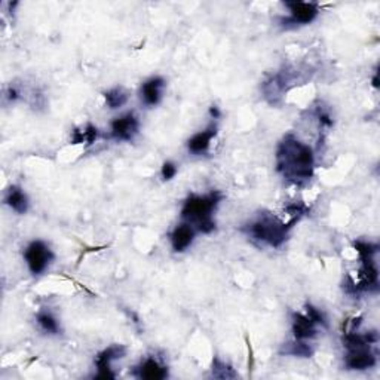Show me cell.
<instances>
[{"label":"cell","instance_id":"1","mask_svg":"<svg viewBox=\"0 0 380 380\" xmlns=\"http://www.w3.org/2000/svg\"><path fill=\"white\" fill-rule=\"evenodd\" d=\"M275 165L290 183H308L314 177L315 153L309 144L300 141L295 134H287L276 146Z\"/></svg>","mask_w":380,"mask_h":380},{"label":"cell","instance_id":"2","mask_svg":"<svg viewBox=\"0 0 380 380\" xmlns=\"http://www.w3.org/2000/svg\"><path fill=\"white\" fill-rule=\"evenodd\" d=\"M225 195L218 190H211L208 194H192L189 195L180 211L182 222L192 225L196 232L203 233V235H210L217 227L214 220V213L220 206Z\"/></svg>","mask_w":380,"mask_h":380},{"label":"cell","instance_id":"3","mask_svg":"<svg viewBox=\"0 0 380 380\" xmlns=\"http://www.w3.org/2000/svg\"><path fill=\"white\" fill-rule=\"evenodd\" d=\"M295 225L296 222L285 223L273 214L263 213L242 226L241 230L254 244L266 245L271 248H281L287 242L290 230L293 229Z\"/></svg>","mask_w":380,"mask_h":380},{"label":"cell","instance_id":"4","mask_svg":"<svg viewBox=\"0 0 380 380\" xmlns=\"http://www.w3.org/2000/svg\"><path fill=\"white\" fill-rule=\"evenodd\" d=\"M23 256L28 271H30V273L35 276H40L45 273L55 259V254L51 250V247L42 239H35L28 244Z\"/></svg>","mask_w":380,"mask_h":380},{"label":"cell","instance_id":"5","mask_svg":"<svg viewBox=\"0 0 380 380\" xmlns=\"http://www.w3.org/2000/svg\"><path fill=\"white\" fill-rule=\"evenodd\" d=\"M284 6L288 9L287 17H280V24L284 28L308 25L318 18L321 12L319 5L315 2H300V0H295V2H284Z\"/></svg>","mask_w":380,"mask_h":380},{"label":"cell","instance_id":"6","mask_svg":"<svg viewBox=\"0 0 380 380\" xmlns=\"http://www.w3.org/2000/svg\"><path fill=\"white\" fill-rule=\"evenodd\" d=\"M140 133V119L134 112L124 113L110 122L109 137L116 141H133Z\"/></svg>","mask_w":380,"mask_h":380},{"label":"cell","instance_id":"7","mask_svg":"<svg viewBox=\"0 0 380 380\" xmlns=\"http://www.w3.org/2000/svg\"><path fill=\"white\" fill-rule=\"evenodd\" d=\"M128 352L126 346L124 345H110L109 348L103 349L101 352L95 357V367H97V379H114L116 374L113 373L112 365L114 361L125 358Z\"/></svg>","mask_w":380,"mask_h":380},{"label":"cell","instance_id":"8","mask_svg":"<svg viewBox=\"0 0 380 380\" xmlns=\"http://www.w3.org/2000/svg\"><path fill=\"white\" fill-rule=\"evenodd\" d=\"M319 324L306 314V312H293L291 314V331H293V339L308 342L319 334ZM323 328V327H321Z\"/></svg>","mask_w":380,"mask_h":380},{"label":"cell","instance_id":"9","mask_svg":"<svg viewBox=\"0 0 380 380\" xmlns=\"http://www.w3.org/2000/svg\"><path fill=\"white\" fill-rule=\"evenodd\" d=\"M167 88V81L162 76H152L144 81L140 88L141 103L148 107L158 106L164 98V91Z\"/></svg>","mask_w":380,"mask_h":380},{"label":"cell","instance_id":"10","mask_svg":"<svg viewBox=\"0 0 380 380\" xmlns=\"http://www.w3.org/2000/svg\"><path fill=\"white\" fill-rule=\"evenodd\" d=\"M196 229L186 222L175 226L170 233V242L174 253H184L187 251L196 238Z\"/></svg>","mask_w":380,"mask_h":380},{"label":"cell","instance_id":"11","mask_svg":"<svg viewBox=\"0 0 380 380\" xmlns=\"http://www.w3.org/2000/svg\"><path fill=\"white\" fill-rule=\"evenodd\" d=\"M133 376L144 380H164L170 376V373L164 362H160L156 357H148L136 365Z\"/></svg>","mask_w":380,"mask_h":380},{"label":"cell","instance_id":"12","mask_svg":"<svg viewBox=\"0 0 380 380\" xmlns=\"http://www.w3.org/2000/svg\"><path fill=\"white\" fill-rule=\"evenodd\" d=\"M217 133H218L217 124L213 122L203 131H199V133L194 134L186 143L189 153H192L195 156H202V155L208 153L213 140L217 137Z\"/></svg>","mask_w":380,"mask_h":380},{"label":"cell","instance_id":"13","mask_svg":"<svg viewBox=\"0 0 380 380\" xmlns=\"http://www.w3.org/2000/svg\"><path fill=\"white\" fill-rule=\"evenodd\" d=\"M4 203L6 207H9L13 213H17L20 215L25 214L30 208V199H28L27 194L24 192V189L11 184L4 194Z\"/></svg>","mask_w":380,"mask_h":380},{"label":"cell","instance_id":"14","mask_svg":"<svg viewBox=\"0 0 380 380\" xmlns=\"http://www.w3.org/2000/svg\"><path fill=\"white\" fill-rule=\"evenodd\" d=\"M36 324L45 334L58 336L61 333L60 321L48 309H42L36 314Z\"/></svg>","mask_w":380,"mask_h":380},{"label":"cell","instance_id":"15","mask_svg":"<svg viewBox=\"0 0 380 380\" xmlns=\"http://www.w3.org/2000/svg\"><path fill=\"white\" fill-rule=\"evenodd\" d=\"M280 352L283 355H290V357H299V358H311L314 355V348L303 340H296L293 339L288 343H284Z\"/></svg>","mask_w":380,"mask_h":380},{"label":"cell","instance_id":"16","mask_svg":"<svg viewBox=\"0 0 380 380\" xmlns=\"http://www.w3.org/2000/svg\"><path fill=\"white\" fill-rule=\"evenodd\" d=\"M128 98L129 94L124 86H114L105 93V103L112 110L124 107L128 103Z\"/></svg>","mask_w":380,"mask_h":380},{"label":"cell","instance_id":"17","mask_svg":"<svg viewBox=\"0 0 380 380\" xmlns=\"http://www.w3.org/2000/svg\"><path fill=\"white\" fill-rule=\"evenodd\" d=\"M98 138V129L93 124H86L81 129H75L71 134V144L91 146Z\"/></svg>","mask_w":380,"mask_h":380},{"label":"cell","instance_id":"18","mask_svg":"<svg viewBox=\"0 0 380 380\" xmlns=\"http://www.w3.org/2000/svg\"><path fill=\"white\" fill-rule=\"evenodd\" d=\"M237 372L233 370L229 364L222 361L220 358H214L213 361V377L217 379H233L237 377Z\"/></svg>","mask_w":380,"mask_h":380},{"label":"cell","instance_id":"19","mask_svg":"<svg viewBox=\"0 0 380 380\" xmlns=\"http://www.w3.org/2000/svg\"><path fill=\"white\" fill-rule=\"evenodd\" d=\"M179 172V165L172 162V160H167V162L162 164V168H160V177H162L164 182H171L175 179V175Z\"/></svg>","mask_w":380,"mask_h":380},{"label":"cell","instance_id":"20","mask_svg":"<svg viewBox=\"0 0 380 380\" xmlns=\"http://www.w3.org/2000/svg\"><path fill=\"white\" fill-rule=\"evenodd\" d=\"M210 114H211L213 119H218L222 116V112H220V109H218L217 106H211L210 107Z\"/></svg>","mask_w":380,"mask_h":380},{"label":"cell","instance_id":"21","mask_svg":"<svg viewBox=\"0 0 380 380\" xmlns=\"http://www.w3.org/2000/svg\"><path fill=\"white\" fill-rule=\"evenodd\" d=\"M373 88H376V90H377V88H379V79H377V73H376V75H374V78H373Z\"/></svg>","mask_w":380,"mask_h":380}]
</instances>
